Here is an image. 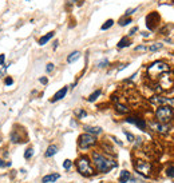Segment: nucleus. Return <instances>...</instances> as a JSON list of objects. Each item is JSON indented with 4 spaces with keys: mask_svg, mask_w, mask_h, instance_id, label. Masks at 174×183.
Returning a JSON list of instances; mask_svg holds the SVG:
<instances>
[{
    "mask_svg": "<svg viewBox=\"0 0 174 183\" xmlns=\"http://www.w3.org/2000/svg\"><path fill=\"white\" fill-rule=\"evenodd\" d=\"M91 159L95 166V170L100 174H106L118 166V163L115 160L110 159V158H107L106 155H103V154H100L98 151H94L91 154Z\"/></svg>",
    "mask_w": 174,
    "mask_h": 183,
    "instance_id": "obj_1",
    "label": "nucleus"
},
{
    "mask_svg": "<svg viewBox=\"0 0 174 183\" xmlns=\"http://www.w3.org/2000/svg\"><path fill=\"white\" fill-rule=\"evenodd\" d=\"M169 71H170V66L168 63L157 60L147 67V76L151 80H158L163 74H168Z\"/></svg>",
    "mask_w": 174,
    "mask_h": 183,
    "instance_id": "obj_2",
    "label": "nucleus"
},
{
    "mask_svg": "<svg viewBox=\"0 0 174 183\" xmlns=\"http://www.w3.org/2000/svg\"><path fill=\"white\" fill-rule=\"evenodd\" d=\"M76 164V170L80 175L83 177H92L95 174V168L91 166V160L90 158L86 155H82L78 158V160L75 162Z\"/></svg>",
    "mask_w": 174,
    "mask_h": 183,
    "instance_id": "obj_3",
    "label": "nucleus"
},
{
    "mask_svg": "<svg viewBox=\"0 0 174 183\" xmlns=\"http://www.w3.org/2000/svg\"><path fill=\"white\" fill-rule=\"evenodd\" d=\"M155 118H157V122L168 124L174 118L173 108L168 107V106H158V107L155 108Z\"/></svg>",
    "mask_w": 174,
    "mask_h": 183,
    "instance_id": "obj_4",
    "label": "nucleus"
},
{
    "mask_svg": "<svg viewBox=\"0 0 174 183\" xmlns=\"http://www.w3.org/2000/svg\"><path fill=\"white\" fill-rule=\"evenodd\" d=\"M96 143H98L96 136L91 135V134H87V132L82 134V135L78 138V146L80 150H88V148L94 147Z\"/></svg>",
    "mask_w": 174,
    "mask_h": 183,
    "instance_id": "obj_5",
    "label": "nucleus"
},
{
    "mask_svg": "<svg viewBox=\"0 0 174 183\" xmlns=\"http://www.w3.org/2000/svg\"><path fill=\"white\" fill-rule=\"evenodd\" d=\"M134 170L138 174H141L142 177L145 178H149L151 175V171H153V166L150 162H146V160H135L134 162Z\"/></svg>",
    "mask_w": 174,
    "mask_h": 183,
    "instance_id": "obj_6",
    "label": "nucleus"
},
{
    "mask_svg": "<svg viewBox=\"0 0 174 183\" xmlns=\"http://www.w3.org/2000/svg\"><path fill=\"white\" fill-rule=\"evenodd\" d=\"M150 103L157 104V106H168L174 110V98H165V96H153L150 98Z\"/></svg>",
    "mask_w": 174,
    "mask_h": 183,
    "instance_id": "obj_7",
    "label": "nucleus"
},
{
    "mask_svg": "<svg viewBox=\"0 0 174 183\" xmlns=\"http://www.w3.org/2000/svg\"><path fill=\"white\" fill-rule=\"evenodd\" d=\"M161 22V16L158 12H150L147 16H146V26L149 30H155L158 27V24Z\"/></svg>",
    "mask_w": 174,
    "mask_h": 183,
    "instance_id": "obj_8",
    "label": "nucleus"
},
{
    "mask_svg": "<svg viewBox=\"0 0 174 183\" xmlns=\"http://www.w3.org/2000/svg\"><path fill=\"white\" fill-rule=\"evenodd\" d=\"M149 126L151 127V130H154V131L158 132V134H166L168 130H169V126L168 124L159 123V122H151Z\"/></svg>",
    "mask_w": 174,
    "mask_h": 183,
    "instance_id": "obj_9",
    "label": "nucleus"
},
{
    "mask_svg": "<svg viewBox=\"0 0 174 183\" xmlns=\"http://www.w3.org/2000/svg\"><path fill=\"white\" fill-rule=\"evenodd\" d=\"M60 178V175L58 173H54V174H48V175L46 177H43L42 178V183H54L56 182Z\"/></svg>",
    "mask_w": 174,
    "mask_h": 183,
    "instance_id": "obj_10",
    "label": "nucleus"
},
{
    "mask_svg": "<svg viewBox=\"0 0 174 183\" xmlns=\"http://www.w3.org/2000/svg\"><path fill=\"white\" fill-rule=\"evenodd\" d=\"M83 130L86 131L87 134H91V135H99V134H102V127H92V126H84Z\"/></svg>",
    "mask_w": 174,
    "mask_h": 183,
    "instance_id": "obj_11",
    "label": "nucleus"
},
{
    "mask_svg": "<svg viewBox=\"0 0 174 183\" xmlns=\"http://www.w3.org/2000/svg\"><path fill=\"white\" fill-rule=\"evenodd\" d=\"M67 90H68L67 87H63V88H60V90H59V91H58V92H56L55 95H54V98H52V99H51V102H52V103H54V102H58V100H60V99H63V98L66 96V94H67Z\"/></svg>",
    "mask_w": 174,
    "mask_h": 183,
    "instance_id": "obj_12",
    "label": "nucleus"
},
{
    "mask_svg": "<svg viewBox=\"0 0 174 183\" xmlns=\"http://www.w3.org/2000/svg\"><path fill=\"white\" fill-rule=\"evenodd\" d=\"M130 179H131V175H130V173H129L127 170H123V171H121V175H119V178H118V182H119V183H127Z\"/></svg>",
    "mask_w": 174,
    "mask_h": 183,
    "instance_id": "obj_13",
    "label": "nucleus"
},
{
    "mask_svg": "<svg viewBox=\"0 0 174 183\" xmlns=\"http://www.w3.org/2000/svg\"><path fill=\"white\" fill-rule=\"evenodd\" d=\"M11 142L12 143H22V142H26V140H24V138L20 136L18 130H15V131H12V134H11Z\"/></svg>",
    "mask_w": 174,
    "mask_h": 183,
    "instance_id": "obj_14",
    "label": "nucleus"
},
{
    "mask_svg": "<svg viewBox=\"0 0 174 183\" xmlns=\"http://www.w3.org/2000/svg\"><path fill=\"white\" fill-rule=\"evenodd\" d=\"M56 152H58V146L51 144V146H48V148H47V151L44 155H46V158H51V156H54Z\"/></svg>",
    "mask_w": 174,
    "mask_h": 183,
    "instance_id": "obj_15",
    "label": "nucleus"
},
{
    "mask_svg": "<svg viewBox=\"0 0 174 183\" xmlns=\"http://www.w3.org/2000/svg\"><path fill=\"white\" fill-rule=\"evenodd\" d=\"M54 35H55V32H48V34L47 35H44V36H42V38H40L39 39V46H44V44H46L47 42H48V40H50V39H52V38H54Z\"/></svg>",
    "mask_w": 174,
    "mask_h": 183,
    "instance_id": "obj_16",
    "label": "nucleus"
},
{
    "mask_svg": "<svg viewBox=\"0 0 174 183\" xmlns=\"http://www.w3.org/2000/svg\"><path fill=\"white\" fill-rule=\"evenodd\" d=\"M80 58V52L79 51H74V52H71L70 55L67 56V62L68 63H74V62H76Z\"/></svg>",
    "mask_w": 174,
    "mask_h": 183,
    "instance_id": "obj_17",
    "label": "nucleus"
},
{
    "mask_svg": "<svg viewBox=\"0 0 174 183\" xmlns=\"http://www.w3.org/2000/svg\"><path fill=\"white\" fill-rule=\"evenodd\" d=\"M115 110H117V112H119V114H127L129 112V107H127V106L121 104V103L115 104Z\"/></svg>",
    "mask_w": 174,
    "mask_h": 183,
    "instance_id": "obj_18",
    "label": "nucleus"
},
{
    "mask_svg": "<svg viewBox=\"0 0 174 183\" xmlns=\"http://www.w3.org/2000/svg\"><path fill=\"white\" fill-rule=\"evenodd\" d=\"M135 126H137V127H138L139 130L145 131L147 124H146V120H145V119H142V118H138V119H137V122H135Z\"/></svg>",
    "mask_w": 174,
    "mask_h": 183,
    "instance_id": "obj_19",
    "label": "nucleus"
},
{
    "mask_svg": "<svg viewBox=\"0 0 174 183\" xmlns=\"http://www.w3.org/2000/svg\"><path fill=\"white\" fill-rule=\"evenodd\" d=\"M100 94H102V90H96L95 92H92L91 95L87 98V100H88V102H95V100L100 96Z\"/></svg>",
    "mask_w": 174,
    "mask_h": 183,
    "instance_id": "obj_20",
    "label": "nucleus"
},
{
    "mask_svg": "<svg viewBox=\"0 0 174 183\" xmlns=\"http://www.w3.org/2000/svg\"><path fill=\"white\" fill-rule=\"evenodd\" d=\"M129 46H130V40L127 38H122L118 43V48H125V47H129Z\"/></svg>",
    "mask_w": 174,
    "mask_h": 183,
    "instance_id": "obj_21",
    "label": "nucleus"
},
{
    "mask_svg": "<svg viewBox=\"0 0 174 183\" xmlns=\"http://www.w3.org/2000/svg\"><path fill=\"white\" fill-rule=\"evenodd\" d=\"M112 24H114V20H112V19H108V20H106V23L102 24L100 30H102V31H106V30H108V28L112 27Z\"/></svg>",
    "mask_w": 174,
    "mask_h": 183,
    "instance_id": "obj_22",
    "label": "nucleus"
},
{
    "mask_svg": "<svg viewBox=\"0 0 174 183\" xmlns=\"http://www.w3.org/2000/svg\"><path fill=\"white\" fill-rule=\"evenodd\" d=\"M163 47V44L162 43H154V44H151L150 47H149V51H151V52H155V51H158L161 50V48Z\"/></svg>",
    "mask_w": 174,
    "mask_h": 183,
    "instance_id": "obj_23",
    "label": "nucleus"
},
{
    "mask_svg": "<svg viewBox=\"0 0 174 183\" xmlns=\"http://www.w3.org/2000/svg\"><path fill=\"white\" fill-rule=\"evenodd\" d=\"M100 146H102V147H103L104 150H107V151H106V152H108V154H111V155H115V152H114V148H112V147H111V146H108V144L106 143V142H103V143H102V144H100Z\"/></svg>",
    "mask_w": 174,
    "mask_h": 183,
    "instance_id": "obj_24",
    "label": "nucleus"
},
{
    "mask_svg": "<svg viewBox=\"0 0 174 183\" xmlns=\"http://www.w3.org/2000/svg\"><path fill=\"white\" fill-rule=\"evenodd\" d=\"M75 115L78 116V119H82V118L87 116V112L84 111V110H76V111H75Z\"/></svg>",
    "mask_w": 174,
    "mask_h": 183,
    "instance_id": "obj_25",
    "label": "nucleus"
},
{
    "mask_svg": "<svg viewBox=\"0 0 174 183\" xmlns=\"http://www.w3.org/2000/svg\"><path fill=\"white\" fill-rule=\"evenodd\" d=\"M166 175L169 178H174V166H169L166 168Z\"/></svg>",
    "mask_w": 174,
    "mask_h": 183,
    "instance_id": "obj_26",
    "label": "nucleus"
},
{
    "mask_svg": "<svg viewBox=\"0 0 174 183\" xmlns=\"http://www.w3.org/2000/svg\"><path fill=\"white\" fill-rule=\"evenodd\" d=\"M34 155V150H32L31 147L30 148H27L26 150V152H24V158H26V159H30V158Z\"/></svg>",
    "mask_w": 174,
    "mask_h": 183,
    "instance_id": "obj_27",
    "label": "nucleus"
},
{
    "mask_svg": "<svg viewBox=\"0 0 174 183\" xmlns=\"http://www.w3.org/2000/svg\"><path fill=\"white\" fill-rule=\"evenodd\" d=\"M137 119H138V116H127V118H126V119H125V120H126V122H127V123L135 124V122H137Z\"/></svg>",
    "mask_w": 174,
    "mask_h": 183,
    "instance_id": "obj_28",
    "label": "nucleus"
},
{
    "mask_svg": "<svg viewBox=\"0 0 174 183\" xmlns=\"http://www.w3.org/2000/svg\"><path fill=\"white\" fill-rule=\"evenodd\" d=\"M71 166H72V162L70 160V159H66L63 162V167L66 168V170H70L71 168Z\"/></svg>",
    "mask_w": 174,
    "mask_h": 183,
    "instance_id": "obj_29",
    "label": "nucleus"
},
{
    "mask_svg": "<svg viewBox=\"0 0 174 183\" xmlns=\"http://www.w3.org/2000/svg\"><path fill=\"white\" fill-rule=\"evenodd\" d=\"M129 23H131V19H130V18H127V19H121V20H119V26H122V27H123V26H127Z\"/></svg>",
    "mask_w": 174,
    "mask_h": 183,
    "instance_id": "obj_30",
    "label": "nucleus"
},
{
    "mask_svg": "<svg viewBox=\"0 0 174 183\" xmlns=\"http://www.w3.org/2000/svg\"><path fill=\"white\" fill-rule=\"evenodd\" d=\"M123 132H125V135H126V138H127L129 142H134L135 138H134V135H133L131 132H129V131H123Z\"/></svg>",
    "mask_w": 174,
    "mask_h": 183,
    "instance_id": "obj_31",
    "label": "nucleus"
},
{
    "mask_svg": "<svg viewBox=\"0 0 174 183\" xmlns=\"http://www.w3.org/2000/svg\"><path fill=\"white\" fill-rule=\"evenodd\" d=\"M11 166V162H6L3 159H0V168H4V167H10Z\"/></svg>",
    "mask_w": 174,
    "mask_h": 183,
    "instance_id": "obj_32",
    "label": "nucleus"
},
{
    "mask_svg": "<svg viewBox=\"0 0 174 183\" xmlns=\"http://www.w3.org/2000/svg\"><path fill=\"white\" fill-rule=\"evenodd\" d=\"M107 66H108V60H107V59H103L102 62L98 63V67H99V68H103V67H107Z\"/></svg>",
    "mask_w": 174,
    "mask_h": 183,
    "instance_id": "obj_33",
    "label": "nucleus"
},
{
    "mask_svg": "<svg viewBox=\"0 0 174 183\" xmlns=\"http://www.w3.org/2000/svg\"><path fill=\"white\" fill-rule=\"evenodd\" d=\"M134 50H135L137 52H142V51H146V50H147V47H146V46H143V44H142V46H138V47H135Z\"/></svg>",
    "mask_w": 174,
    "mask_h": 183,
    "instance_id": "obj_34",
    "label": "nucleus"
},
{
    "mask_svg": "<svg viewBox=\"0 0 174 183\" xmlns=\"http://www.w3.org/2000/svg\"><path fill=\"white\" fill-rule=\"evenodd\" d=\"M52 70H54V64H52V63H48L47 67H46V71L48 72V74H50V72H52Z\"/></svg>",
    "mask_w": 174,
    "mask_h": 183,
    "instance_id": "obj_35",
    "label": "nucleus"
},
{
    "mask_svg": "<svg viewBox=\"0 0 174 183\" xmlns=\"http://www.w3.org/2000/svg\"><path fill=\"white\" fill-rule=\"evenodd\" d=\"M12 84H14L12 78H6V86H12Z\"/></svg>",
    "mask_w": 174,
    "mask_h": 183,
    "instance_id": "obj_36",
    "label": "nucleus"
},
{
    "mask_svg": "<svg viewBox=\"0 0 174 183\" xmlns=\"http://www.w3.org/2000/svg\"><path fill=\"white\" fill-rule=\"evenodd\" d=\"M111 139L114 140V142H115V143L118 144V146H123V143H122V142H121V140L118 139V138H115V136H111Z\"/></svg>",
    "mask_w": 174,
    "mask_h": 183,
    "instance_id": "obj_37",
    "label": "nucleus"
},
{
    "mask_svg": "<svg viewBox=\"0 0 174 183\" xmlns=\"http://www.w3.org/2000/svg\"><path fill=\"white\" fill-rule=\"evenodd\" d=\"M137 31H138V27H134V28H131V30H130V32H129V35H130V36H133V35H134Z\"/></svg>",
    "mask_w": 174,
    "mask_h": 183,
    "instance_id": "obj_38",
    "label": "nucleus"
},
{
    "mask_svg": "<svg viewBox=\"0 0 174 183\" xmlns=\"http://www.w3.org/2000/svg\"><path fill=\"white\" fill-rule=\"evenodd\" d=\"M137 11V8H134V10H127L126 12H125V15L129 16V15H131V14H134V12Z\"/></svg>",
    "mask_w": 174,
    "mask_h": 183,
    "instance_id": "obj_39",
    "label": "nucleus"
},
{
    "mask_svg": "<svg viewBox=\"0 0 174 183\" xmlns=\"http://www.w3.org/2000/svg\"><path fill=\"white\" fill-rule=\"evenodd\" d=\"M39 82L42 83V84H47V83H48V79H47V78H40Z\"/></svg>",
    "mask_w": 174,
    "mask_h": 183,
    "instance_id": "obj_40",
    "label": "nucleus"
},
{
    "mask_svg": "<svg viewBox=\"0 0 174 183\" xmlns=\"http://www.w3.org/2000/svg\"><path fill=\"white\" fill-rule=\"evenodd\" d=\"M4 58H6V55H4V54L0 55V64H3V63H4Z\"/></svg>",
    "mask_w": 174,
    "mask_h": 183,
    "instance_id": "obj_41",
    "label": "nucleus"
},
{
    "mask_svg": "<svg viewBox=\"0 0 174 183\" xmlns=\"http://www.w3.org/2000/svg\"><path fill=\"white\" fill-rule=\"evenodd\" d=\"M126 67H127V64H122V66H121V67L118 68V71H122L123 68H126Z\"/></svg>",
    "mask_w": 174,
    "mask_h": 183,
    "instance_id": "obj_42",
    "label": "nucleus"
},
{
    "mask_svg": "<svg viewBox=\"0 0 174 183\" xmlns=\"http://www.w3.org/2000/svg\"><path fill=\"white\" fill-rule=\"evenodd\" d=\"M2 76H3V72H2V71H0V78H2Z\"/></svg>",
    "mask_w": 174,
    "mask_h": 183,
    "instance_id": "obj_43",
    "label": "nucleus"
},
{
    "mask_svg": "<svg viewBox=\"0 0 174 183\" xmlns=\"http://www.w3.org/2000/svg\"><path fill=\"white\" fill-rule=\"evenodd\" d=\"M72 2H78V0H72Z\"/></svg>",
    "mask_w": 174,
    "mask_h": 183,
    "instance_id": "obj_44",
    "label": "nucleus"
}]
</instances>
